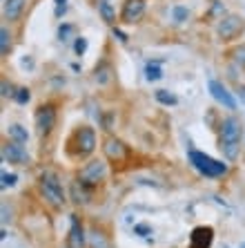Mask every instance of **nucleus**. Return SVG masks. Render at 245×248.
Masks as SVG:
<instances>
[{"mask_svg":"<svg viewBox=\"0 0 245 248\" xmlns=\"http://www.w3.org/2000/svg\"><path fill=\"white\" fill-rule=\"evenodd\" d=\"M232 58H234V63H236L245 72V45L234 47V49H232Z\"/></svg>","mask_w":245,"mask_h":248,"instance_id":"4be33fe9","label":"nucleus"},{"mask_svg":"<svg viewBox=\"0 0 245 248\" xmlns=\"http://www.w3.org/2000/svg\"><path fill=\"white\" fill-rule=\"evenodd\" d=\"M103 150H105V156H107L109 161H114V163L123 161V159L127 156L125 143H123V141H118V139H107V141H105V145H103Z\"/></svg>","mask_w":245,"mask_h":248,"instance_id":"f8f14e48","label":"nucleus"},{"mask_svg":"<svg viewBox=\"0 0 245 248\" xmlns=\"http://www.w3.org/2000/svg\"><path fill=\"white\" fill-rule=\"evenodd\" d=\"M38 186H40V192L45 197L47 202L52 203L54 208H63L67 197H65V190H63V184L58 179L54 172H43L38 179Z\"/></svg>","mask_w":245,"mask_h":248,"instance_id":"7ed1b4c3","label":"nucleus"},{"mask_svg":"<svg viewBox=\"0 0 245 248\" xmlns=\"http://www.w3.org/2000/svg\"><path fill=\"white\" fill-rule=\"evenodd\" d=\"M156 101H159V103H163V105H176L178 103L176 94L167 92V90H159V92H156Z\"/></svg>","mask_w":245,"mask_h":248,"instance_id":"412c9836","label":"nucleus"},{"mask_svg":"<svg viewBox=\"0 0 245 248\" xmlns=\"http://www.w3.org/2000/svg\"><path fill=\"white\" fill-rule=\"evenodd\" d=\"M9 137H12V141H18V143H25L29 139L27 130H25L23 125H18V123H14V125H9Z\"/></svg>","mask_w":245,"mask_h":248,"instance_id":"f3484780","label":"nucleus"},{"mask_svg":"<svg viewBox=\"0 0 245 248\" xmlns=\"http://www.w3.org/2000/svg\"><path fill=\"white\" fill-rule=\"evenodd\" d=\"M0 179H2V184H0V188H2V190H7V188H14V186H16V174H9V172H5V170H2Z\"/></svg>","mask_w":245,"mask_h":248,"instance_id":"5701e85b","label":"nucleus"},{"mask_svg":"<svg viewBox=\"0 0 245 248\" xmlns=\"http://www.w3.org/2000/svg\"><path fill=\"white\" fill-rule=\"evenodd\" d=\"M172 14H174V20H176V23H185V20H187V16H189V12L187 9H185V7H174V9H172Z\"/></svg>","mask_w":245,"mask_h":248,"instance_id":"b1692460","label":"nucleus"},{"mask_svg":"<svg viewBox=\"0 0 245 248\" xmlns=\"http://www.w3.org/2000/svg\"><path fill=\"white\" fill-rule=\"evenodd\" d=\"M67 155L72 159H87L91 152L96 150V132L94 127L89 125H83V127H76L72 137L67 139Z\"/></svg>","mask_w":245,"mask_h":248,"instance_id":"f03ea898","label":"nucleus"},{"mask_svg":"<svg viewBox=\"0 0 245 248\" xmlns=\"http://www.w3.org/2000/svg\"><path fill=\"white\" fill-rule=\"evenodd\" d=\"M9 49H12V34L7 27H2L0 29V52H2V56H7Z\"/></svg>","mask_w":245,"mask_h":248,"instance_id":"a211bd4d","label":"nucleus"},{"mask_svg":"<svg viewBox=\"0 0 245 248\" xmlns=\"http://www.w3.org/2000/svg\"><path fill=\"white\" fill-rule=\"evenodd\" d=\"M74 31V25H63V27L58 29V38L60 41H69V34Z\"/></svg>","mask_w":245,"mask_h":248,"instance_id":"bb28decb","label":"nucleus"},{"mask_svg":"<svg viewBox=\"0 0 245 248\" xmlns=\"http://www.w3.org/2000/svg\"><path fill=\"white\" fill-rule=\"evenodd\" d=\"M9 94H14L12 87H7V83H2V96H9Z\"/></svg>","mask_w":245,"mask_h":248,"instance_id":"c756f323","label":"nucleus"},{"mask_svg":"<svg viewBox=\"0 0 245 248\" xmlns=\"http://www.w3.org/2000/svg\"><path fill=\"white\" fill-rule=\"evenodd\" d=\"M56 125V110H54V105H40L38 110H36V127H38V134L40 137H45L49 134Z\"/></svg>","mask_w":245,"mask_h":248,"instance_id":"0eeeda50","label":"nucleus"},{"mask_svg":"<svg viewBox=\"0 0 245 248\" xmlns=\"http://www.w3.org/2000/svg\"><path fill=\"white\" fill-rule=\"evenodd\" d=\"M210 94L214 96V101L216 103H221L225 110H236V101H234V96L228 92V87L223 85V83L218 81H210Z\"/></svg>","mask_w":245,"mask_h":248,"instance_id":"9d476101","label":"nucleus"},{"mask_svg":"<svg viewBox=\"0 0 245 248\" xmlns=\"http://www.w3.org/2000/svg\"><path fill=\"white\" fill-rule=\"evenodd\" d=\"M145 76H147V81H160L163 78V69L159 67V63H147V67H145Z\"/></svg>","mask_w":245,"mask_h":248,"instance_id":"6ab92c4d","label":"nucleus"},{"mask_svg":"<svg viewBox=\"0 0 245 248\" xmlns=\"http://www.w3.org/2000/svg\"><path fill=\"white\" fill-rule=\"evenodd\" d=\"M241 137H243V123L239 116H225L218 127V148L228 161H234L241 150Z\"/></svg>","mask_w":245,"mask_h":248,"instance_id":"f257e3e1","label":"nucleus"},{"mask_svg":"<svg viewBox=\"0 0 245 248\" xmlns=\"http://www.w3.org/2000/svg\"><path fill=\"white\" fill-rule=\"evenodd\" d=\"M143 14H145V0H125L123 12H120V20L131 25L136 20H141Z\"/></svg>","mask_w":245,"mask_h":248,"instance_id":"1a4fd4ad","label":"nucleus"},{"mask_svg":"<svg viewBox=\"0 0 245 248\" xmlns=\"http://www.w3.org/2000/svg\"><path fill=\"white\" fill-rule=\"evenodd\" d=\"M67 248H72V246H67Z\"/></svg>","mask_w":245,"mask_h":248,"instance_id":"473e14b6","label":"nucleus"},{"mask_svg":"<svg viewBox=\"0 0 245 248\" xmlns=\"http://www.w3.org/2000/svg\"><path fill=\"white\" fill-rule=\"evenodd\" d=\"M98 12H101V16H103V20L105 23H114L116 20V14H114V9H112V5L109 2H98Z\"/></svg>","mask_w":245,"mask_h":248,"instance_id":"aec40b11","label":"nucleus"},{"mask_svg":"<svg viewBox=\"0 0 245 248\" xmlns=\"http://www.w3.org/2000/svg\"><path fill=\"white\" fill-rule=\"evenodd\" d=\"M241 248H245V242H243V244H241Z\"/></svg>","mask_w":245,"mask_h":248,"instance_id":"2f4dec72","label":"nucleus"},{"mask_svg":"<svg viewBox=\"0 0 245 248\" xmlns=\"http://www.w3.org/2000/svg\"><path fill=\"white\" fill-rule=\"evenodd\" d=\"M189 163H192L203 177H210V179L223 177V174L228 172V163L216 161V159H212L210 155L199 152V150H189Z\"/></svg>","mask_w":245,"mask_h":248,"instance_id":"20e7f679","label":"nucleus"},{"mask_svg":"<svg viewBox=\"0 0 245 248\" xmlns=\"http://www.w3.org/2000/svg\"><path fill=\"white\" fill-rule=\"evenodd\" d=\"M214 242V231L210 226H196L189 235V248H210Z\"/></svg>","mask_w":245,"mask_h":248,"instance_id":"9b49d317","label":"nucleus"},{"mask_svg":"<svg viewBox=\"0 0 245 248\" xmlns=\"http://www.w3.org/2000/svg\"><path fill=\"white\" fill-rule=\"evenodd\" d=\"M114 34L118 36V38H120V41H123V43H127V36L123 34V31H120V29H114Z\"/></svg>","mask_w":245,"mask_h":248,"instance_id":"7c9ffc66","label":"nucleus"},{"mask_svg":"<svg viewBox=\"0 0 245 248\" xmlns=\"http://www.w3.org/2000/svg\"><path fill=\"white\" fill-rule=\"evenodd\" d=\"M74 49H76V54H78V56H83V54L87 52V38L78 36V38H76V43H74Z\"/></svg>","mask_w":245,"mask_h":248,"instance_id":"a878e982","label":"nucleus"},{"mask_svg":"<svg viewBox=\"0 0 245 248\" xmlns=\"http://www.w3.org/2000/svg\"><path fill=\"white\" fill-rule=\"evenodd\" d=\"M245 31V18L236 16V14H230V16H223L216 25V34L221 41L230 43V41H236L241 34Z\"/></svg>","mask_w":245,"mask_h":248,"instance_id":"39448f33","label":"nucleus"},{"mask_svg":"<svg viewBox=\"0 0 245 248\" xmlns=\"http://www.w3.org/2000/svg\"><path fill=\"white\" fill-rule=\"evenodd\" d=\"M14 98H16V101H18L20 105H27V103H29V98H31V94H29L27 87H20V90H18V92L14 94Z\"/></svg>","mask_w":245,"mask_h":248,"instance_id":"393cba45","label":"nucleus"},{"mask_svg":"<svg viewBox=\"0 0 245 248\" xmlns=\"http://www.w3.org/2000/svg\"><path fill=\"white\" fill-rule=\"evenodd\" d=\"M25 9V0H5V18L7 20H18Z\"/></svg>","mask_w":245,"mask_h":248,"instance_id":"dca6fc26","label":"nucleus"},{"mask_svg":"<svg viewBox=\"0 0 245 248\" xmlns=\"http://www.w3.org/2000/svg\"><path fill=\"white\" fill-rule=\"evenodd\" d=\"M69 197H72V202H74L76 206H85V203H89L91 192H89V188H87L83 181L76 179V181H72V188H69Z\"/></svg>","mask_w":245,"mask_h":248,"instance_id":"ddd939ff","label":"nucleus"},{"mask_svg":"<svg viewBox=\"0 0 245 248\" xmlns=\"http://www.w3.org/2000/svg\"><path fill=\"white\" fill-rule=\"evenodd\" d=\"M2 159L9 163H16V166H27L29 163V155L23 148V143L18 141H9V143L2 145Z\"/></svg>","mask_w":245,"mask_h":248,"instance_id":"6e6552de","label":"nucleus"},{"mask_svg":"<svg viewBox=\"0 0 245 248\" xmlns=\"http://www.w3.org/2000/svg\"><path fill=\"white\" fill-rule=\"evenodd\" d=\"M105 174H107V166H105V161L94 159V161L85 163V168H83L80 174H78V179L83 181L87 188H94V186H98L105 179Z\"/></svg>","mask_w":245,"mask_h":248,"instance_id":"423d86ee","label":"nucleus"},{"mask_svg":"<svg viewBox=\"0 0 245 248\" xmlns=\"http://www.w3.org/2000/svg\"><path fill=\"white\" fill-rule=\"evenodd\" d=\"M85 231L80 226L78 217L72 215V231H69V246L72 248H85Z\"/></svg>","mask_w":245,"mask_h":248,"instance_id":"4468645a","label":"nucleus"},{"mask_svg":"<svg viewBox=\"0 0 245 248\" xmlns=\"http://www.w3.org/2000/svg\"><path fill=\"white\" fill-rule=\"evenodd\" d=\"M87 244H89V248H112L109 237L105 235L103 231H98V228H91L89 231V235H87Z\"/></svg>","mask_w":245,"mask_h":248,"instance_id":"2eb2a0df","label":"nucleus"},{"mask_svg":"<svg viewBox=\"0 0 245 248\" xmlns=\"http://www.w3.org/2000/svg\"><path fill=\"white\" fill-rule=\"evenodd\" d=\"M152 232V228H149L147 224H136L134 226V235H149Z\"/></svg>","mask_w":245,"mask_h":248,"instance_id":"cd10ccee","label":"nucleus"},{"mask_svg":"<svg viewBox=\"0 0 245 248\" xmlns=\"http://www.w3.org/2000/svg\"><path fill=\"white\" fill-rule=\"evenodd\" d=\"M67 9V0H56V16H63Z\"/></svg>","mask_w":245,"mask_h":248,"instance_id":"c85d7f7f","label":"nucleus"}]
</instances>
